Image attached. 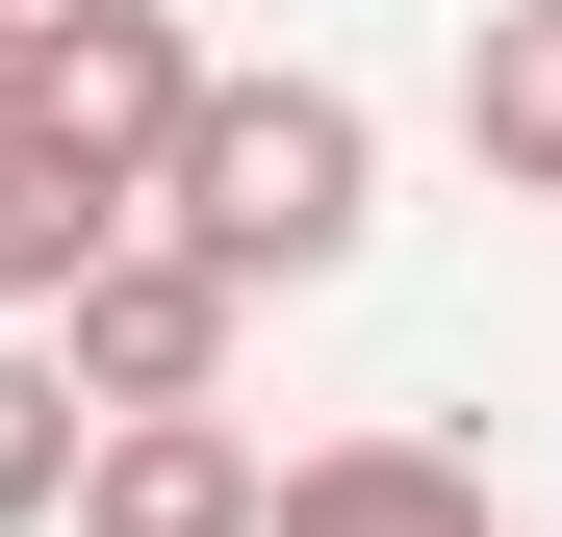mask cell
Segmentation results:
<instances>
[{"mask_svg":"<svg viewBox=\"0 0 562 537\" xmlns=\"http://www.w3.org/2000/svg\"><path fill=\"white\" fill-rule=\"evenodd\" d=\"M0 52H26V0H0Z\"/></svg>","mask_w":562,"mask_h":537,"instance_id":"8","label":"cell"},{"mask_svg":"<svg viewBox=\"0 0 562 537\" xmlns=\"http://www.w3.org/2000/svg\"><path fill=\"white\" fill-rule=\"evenodd\" d=\"M77 435H103V410L52 384V333H0V537H52V486H77Z\"/></svg>","mask_w":562,"mask_h":537,"instance_id":"7","label":"cell"},{"mask_svg":"<svg viewBox=\"0 0 562 537\" xmlns=\"http://www.w3.org/2000/svg\"><path fill=\"white\" fill-rule=\"evenodd\" d=\"M460 154H486L512 205H562V0H486V52H460Z\"/></svg>","mask_w":562,"mask_h":537,"instance_id":"6","label":"cell"},{"mask_svg":"<svg viewBox=\"0 0 562 537\" xmlns=\"http://www.w3.org/2000/svg\"><path fill=\"white\" fill-rule=\"evenodd\" d=\"M179 103H205L179 0H26V52H0V128H26V179H103V205H154Z\"/></svg>","mask_w":562,"mask_h":537,"instance_id":"2","label":"cell"},{"mask_svg":"<svg viewBox=\"0 0 562 537\" xmlns=\"http://www.w3.org/2000/svg\"><path fill=\"white\" fill-rule=\"evenodd\" d=\"M52 512H77V537H256V435H231V410H103Z\"/></svg>","mask_w":562,"mask_h":537,"instance_id":"4","label":"cell"},{"mask_svg":"<svg viewBox=\"0 0 562 537\" xmlns=\"http://www.w3.org/2000/svg\"><path fill=\"white\" fill-rule=\"evenodd\" d=\"M358 205H384V128H358L333 77H205L128 231H179L205 282H333V256H358Z\"/></svg>","mask_w":562,"mask_h":537,"instance_id":"1","label":"cell"},{"mask_svg":"<svg viewBox=\"0 0 562 537\" xmlns=\"http://www.w3.org/2000/svg\"><path fill=\"white\" fill-rule=\"evenodd\" d=\"M256 537H486V461H435V435H333V461H256Z\"/></svg>","mask_w":562,"mask_h":537,"instance_id":"5","label":"cell"},{"mask_svg":"<svg viewBox=\"0 0 562 537\" xmlns=\"http://www.w3.org/2000/svg\"><path fill=\"white\" fill-rule=\"evenodd\" d=\"M0 179H26V128H0Z\"/></svg>","mask_w":562,"mask_h":537,"instance_id":"9","label":"cell"},{"mask_svg":"<svg viewBox=\"0 0 562 537\" xmlns=\"http://www.w3.org/2000/svg\"><path fill=\"white\" fill-rule=\"evenodd\" d=\"M231 307H256V282H205L179 231H103V256L52 282V384H77V410H205V384H231Z\"/></svg>","mask_w":562,"mask_h":537,"instance_id":"3","label":"cell"}]
</instances>
